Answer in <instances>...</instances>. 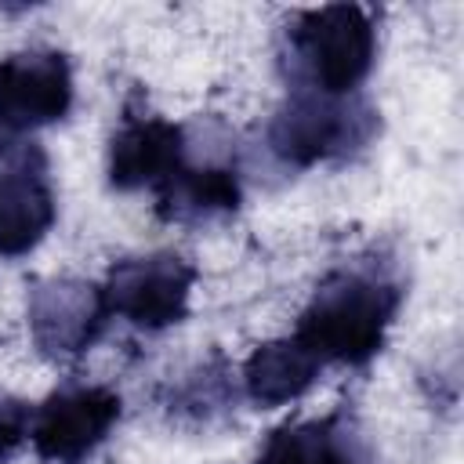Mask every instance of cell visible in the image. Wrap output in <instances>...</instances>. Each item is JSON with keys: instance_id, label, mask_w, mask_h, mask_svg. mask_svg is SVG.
Returning a JSON list of instances; mask_svg holds the SVG:
<instances>
[{"instance_id": "obj_1", "label": "cell", "mask_w": 464, "mask_h": 464, "mask_svg": "<svg viewBox=\"0 0 464 464\" xmlns=\"http://www.w3.org/2000/svg\"><path fill=\"white\" fill-rule=\"evenodd\" d=\"M399 301L402 290L388 276L366 268H337L315 286L297 319L294 341L319 362L362 366L384 348Z\"/></svg>"}, {"instance_id": "obj_2", "label": "cell", "mask_w": 464, "mask_h": 464, "mask_svg": "<svg viewBox=\"0 0 464 464\" xmlns=\"http://www.w3.org/2000/svg\"><path fill=\"white\" fill-rule=\"evenodd\" d=\"M290 51L308 80V91L319 94H352L377 51V29L366 7L359 4H326L297 14L290 29Z\"/></svg>"}, {"instance_id": "obj_3", "label": "cell", "mask_w": 464, "mask_h": 464, "mask_svg": "<svg viewBox=\"0 0 464 464\" xmlns=\"http://www.w3.org/2000/svg\"><path fill=\"white\" fill-rule=\"evenodd\" d=\"M377 130V112L359 98L297 91L272 120L268 145L290 167H315L362 149Z\"/></svg>"}, {"instance_id": "obj_4", "label": "cell", "mask_w": 464, "mask_h": 464, "mask_svg": "<svg viewBox=\"0 0 464 464\" xmlns=\"http://www.w3.org/2000/svg\"><path fill=\"white\" fill-rule=\"evenodd\" d=\"M196 268L178 254L123 257L109 268L102 294L109 315L127 319L138 330H163L185 319Z\"/></svg>"}, {"instance_id": "obj_5", "label": "cell", "mask_w": 464, "mask_h": 464, "mask_svg": "<svg viewBox=\"0 0 464 464\" xmlns=\"http://www.w3.org/2000/svg\"><path fill=\"white\" fill-rule=\"evenodd\" d=\"M120 420V395L109 388H62L29 420V439L47 464L87 460Z\"/></svg>"}, {"instance_id": "obj_6", "label": "cell", "mask_w": 464, "mask_h": 464, "mask_svg": "<svg viewBox=\"0 0 464 464\" xmlns=\"http://www.w3.org/2000/svg\"><path fill=\"white\" fill-rule=\"evenodd\" d=\"M47 156L36 145L0 141V257L29 254L54 225Z\"/></svg>"}, {"instance_id": "obj_7", "label": "cell", "mask_w": 464, "mask_h": 464, "mask_svg": "<svg viewBox=\"0 0 464 464\" xmlns=\"http://www.w3.org/2000/svg\"><path fill=\"white\" fill-rule=\"evenodd\" d=\"M102 286L83 279H44L29 290V334L51 359L83 355L109 323Z\"/></svg>"}, {"instance_id": "obj_8", "label": "cell", "mask_w": 464, "mask_h": 464, "mask_svg": "<svg viewBox=\"0 0 464 464\" xmlns=\"http://www.w3.org/2000/svg\"><path fill=\"white\" fill-rule=\"evenodd\" d=\"M72 109V69L62 51H18L0 62V130L22 134Z\"/></svg>"}, {"instance_id": "obj_9", "label": "cell", "mask_w": 464, "mask_h": 464, "mask_svg": "<svg viewBox=\"0 0 464 464\" xmlns=\"http://www.w3.org/2000/svg\"><path fill=\"white\" fill-rule=\"evenodd\" d=\"M185 167V130L163 116L123 112L109 145V181L116 188H160Z\"/></svg>"}, {"instance_id": "obj_10", "label": "cell", "mask_w": 464, "mask_h": 464, "mask_svg": "<svg viewBox=\"0 0 464 464\" xmlns=\"http://www.w3.org/2000/svg\"><path fill=\"white\" fill-rule=\"evenodd\" d=\"M254 464H366L362 442L344 410L315 417V420H286L279 424Z\"/></svg>"}, {"instance_id": "obj_11", "label": "cell", "mask_w": 464, "mask_h": 464, "mask_svg": "<svg viewBox=\"0 0 464 464\" xmlns=\"http://www.w3.org/2000/svg\"><path fill=\"white\" fill-rule=\"evenodd\" d=\"M319 366L323 362L308 348H301L294 337L265 341L243 362V388L254 406H283L301 399L315 384Z\"/></svg>"}, {"instance_id": "obj_12", "label": "cell", "mask_w": 464, "mask_h": 464, "mask_svg": "<svg viewBox=\"0 0 464 464\" xmlns=\"http://www.w3.org/2000/svg\"><path fill=\"white\" fill-rule=\"evenodd\" d=\"M239 199H243V188L236 170L185 163L170 181L156 188V214L167 221H199L210 214L236 210Z\"/></svg>"}, {"instance_id": "obj_13", "label": "cell", "mask_w": 464, "mask_h": 464, "mask_svg": "<svg viewBox=\"0 0 464 464\" xmlns=\"http://www.w3.org/2000/svg\"><path fill=\"white\" fill-rule=\"evenodd\" d=\"M29 406L18 402V399H7L0 395V460L14 453V446L29 435Z\"/></svg>"}]
</instances>
